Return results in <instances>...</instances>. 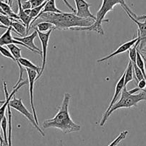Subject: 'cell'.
<instances>
[{"instance_id":"29","label":"cell","mask_w":146,"mask_h":146,"mask_svg":"<svg viewBox=\"0 0 146 146\" xmlns=\"http://www.w3.org/2000/svg\"><path fill=\"white\" fill-rule=\"evenodd\" d=\"M21 7H22L24 11H25V10L31 9V3H30V1H24V2H21Z\"/></svg>"},{"instance_id":"26","label":"cell","mask_w":146,"mask_h":146,"mask_svg":"<svg viewBox=\"0 0 146 146\" xmlns=\"http://www.w3.org/2000/svg\"><path fill=\"white\" fill-rule=\"evenodd\" d=\"M133 64V72L135 74V79L137 82H139L141 80L145 79L144 76H143V73L140 71V68L137 66L136 64Z\"/></svg>"},{"instance_id":"36","label":"cell","mask_w":146,"mask_h":146,"mask_svg":"<svg viewBox=\"0 0 146 146\" xmlns=\"http://www.w3.org/2000/svg\"><path fill=\"white\" fill-rule=\"evenodd\" d=\"M29 1V0H21V2H24V1Z\"/></svg>"},{"instance_id":"21","label":"cell","mask_w":146,"mask_h":146,"mask_svg":"<svg viewBox=\"0 0 146 146\" xmlns=\"http://www.w3.org/2000/svg\"><path fill=\"white\" fill-rule=\"evenodd\" d=\"M8 111V145L12 146V141H11V133H12V126H11V111L10 106L7 107Z\"/></svg>"},{"instance_id":"5","label":"cell","mask_w":146,"mask_h":146,"mask_svg":"<svg viewBox=\"0 0 146 146\" xmlns=\"http://www.w3.org/2000/svg\"><path fill=\"white\" fill-rule=\"evenodd\" d=\"M9 106H10V108H14V109L17 110V111H19V112L20 113H21L23 115H24V116L28 119V121L31 123V125H32L40 133V134L42 135V137H44V132L42 131V129L40 128V126L37 125V123H36L35 120H34L33 114L31 113L27 110V108L24 106L21 98H16L14 96L12 99L9 101Z\"/></svg>"},{"instance_id":"9","label":"cell","mask_w":146,"mask_h":146,"mask_svg":"<svg viewBox=\"0 0 146 146\" xmlns=\"http://www.w3.org/2000/svg\"><path fill=\"white\" fill-rule=\"evenodd\" d=\"M124 82H125V71H124V73H123V75H122L121 78L119 79V81H117V84H116L115 88L114 96H113V98H112V101H111V102H110V106H109L108 108H107V109L106 110L105 113H104V115H103L102 118V121L100 123V126H102V127L104 126V123H105V122H106V121H105L106 115H107V113H109V111H110V109H111V108L113 107V106L114 105L116 102H117V100H118V98H119V96H120V95H121L122 91H123V88H124Z\"/></svg>"},{"instance_id":"3","label":"cell","mask_w":146,"mask_h":146,"mask_svg":"<svg viewBox=\"0 0 146 146\" xmlns=\"http://www.w3.org/2000/svg\"><path fill=\"white\" fill-rule=\"evenodd\" d=\"M117 4H120L124 10H127L130 14H133V11L127 7L125 0H102V4L101 7L97 11L96 15V19L92 25L88 27H82V28H74L72 29L73 31H94L98 33L100 35H104L102 27V23L105 21H109L108 19H104V17L107 12L113 10V7Z\"/></svg>"},{"instance_id":"30","label":"cell","mask_w":146,"mask_h":146,"mask_svg":"<svg viewBox=\"0 0 146 146\" xmlns=\"http://www.w3.org/2000/svg\"><path fill=\"white\" fill-rule=\"evenodd\" d=\"M137 88L142 91V90H144L146 88V80L143 79L140 81L139 82H137Z\"/></svg>"},{"instance_id":"34","label":"cell","mask_w":146,"mask_h":146,"mask_svg":"<svg viewBox=\"0 0 146 146\" xmlns=\"http://www.w3.org/2000/svg\"><path fill=\"white\" fill-rule=\"evenodd\" d=\"M0 14H3V15H7V14L4 13V11L2 10V9L1 8V7H0Z\"/></svg>"},{"instance_id":"12","label":"cell","mask_w":146,"mask_h":146,"mask_svg":"<svg viewBox=\"0 0 146 146\" xmlns=\"http://www.w3.org/2000/svg\"><path fill=\"white\" fill-rule=\"evenodd\" d=\"M12 27H10L7 29L5 31V32L2 34L1 36H0V45L4 46H7L9 45V44H15V45H21L23 46L24 47L27 48V49H29V51H32L34 53V51H33V50H31V48H29L27 46H26L25 44H24L23 43L20 42V41H17L14 38V37H12L11 36V31H12Z\"/></svg>"},{"instance_id":"22","label":"cell","mask_w":146,"mask_h":146,"mask_svg":"<svg viewBox=\"0 0 146 146\" xmlns=\"http://www.w3.org/2000/svg\"><path fill=\"white\" fill-rule=\"evenodd\" d=\"M7 126H8V121H7V118L5 116L2 119L1 123V129L2 130L3 134H4V141L5 145H8V136H7Z\"/></svg>"},{"instance_id":"31","label":"cell","mask_w":146,"mask_h":146,"mask_svg":"<svg viewBox=\"0 0 146 146\" xmlns=\"http://www.w3.org/2000/svg\"><path fill=\"white\" fill-rule=\"evenodd\" d=\"M132 16H133V17H134L136 20H137V21H139V20H142V19H146V15L137 16L135 14H134V13H133V14H132ZM145 50H146V47H145Z\"/></svg>"},{"instance_id":"11","label":"cell","mask_w":146,"mask_h":146,"mask_svg":"<svg viewBox=\"0 0 146 146\" xmlns=\"http://www.w3.org/2000/svg\"><path fill=\"white\" fill-rule=\"evenodd\" d=\"M140 36H137L136 38H134L133 39L130 40V41L124 43V44H122L120 47H118V48H117L115 51H113L111 54H110L109 56H107L103 57V58H100V59H98L97 61V62H98V63L104 62V61H107V60L110 59V58H113V57L115 56L118 55V54H123V53L125 52V51H127V50L130 49L131 47H133V46H134V44H135V43L137 42L139 39H140Z\"/></svg>"},{"instance_id":"35","label":"cell","mask_w":146,"mask_h":146,"mask_svg":"<svg viewBox=\"0 0 146 146\" xmlns=\"http://www.w3.org/2000/svg\"><path fill=\"white\" fill-rule=\"evenodd\" d=\"M0 28H3V29H7L8 28H7L6 27H4V26L1 25V24H0Z\"/></svg>"},{"instance_id":"15","label":"cell","mask_w":146,"mask_h":146,"mask_svg":"<svg viewBox=\"0 0 146 146\" xmlns=\"http://www.w3.org/2000/svg\"><path fill=\"white\" fill-rule=\"evenodd\" d=\"M11 27L13 29L12 31L19 34L20 36L24 37L27 36V28L21 21L17 19H14L11 23Z\"/></svg>"},{"instance_id":"7","label":"cell","mask_w":146,"mask_h":146,"mask_svg":"<svg viewBox=\"0 0 146 146\" xmlns=\"http://www.w3.org/2000/svg\"><path fill=\"white\" fill-rule=\"evenodd\" d=\"M53 31V29L49 30L47 32L45 33H42L40 31H37V34H38L39 38H40V41L42 43V67H41V72L40 74L37 76L36 78V81L39 79V78L41 77V76L42 75L43 71H44V68H45L46 65V61H47V48H48V43L49 40H50V34H51L52 31Z\"/></svg>"},{"instance_id":"25","label":"cell","mask_w":146,"mask_h":146,"mask_svg":"<svg viewBox=\"0 0 146 146\" xmlns=\"http://www.w3.org/2000/svg\"><path fill=\"white\" fill-rule=\"evenodd\" d=\"M0 23L1 24V25L9 28V27H11L12 20H11V18L9 17L8 16L0 14Z\"/></svg>"},{"instance_id":"8","label":"cell","mask_w":146,"mask_h":146,"mask_svg":"<svg viewBox=\"0 0 146 146\" xmlns=\"http://www.w3.org/2000/svg\"><path fill=\"white\" fill-rule=\"evenodd\" d=\"M26 71H27V76H28L29 89L30 106H31V111H32L34 120H35L37 125H39L38 119H37V113H36L35 108H34V83H35L36 78H37V75H38V74H37L35 71H34V70L29 69V68H26Z\"/></svg>"},{"instance_id":"6","label":"cell","mask_w":146,"mask_h":146,"mask_svg":"<svg viewBox=\"0 0 146 146\" xmlns=\"http://www.w3.org/2000/svg\"><path fill=\"white\" fill-rule=\"evenodd\" d=\"M27 83V81H23L16 87L15 88H14L12 91V92L10 94H9L8 91H7V84L6 82H3V85H4V95H5V101H0V104H2V106L0 108V131H1V123L2 119L4 118V117L5 116L4 114H5L6 109L8 107L9 104V101L12 99L13 97L14 96L16 93L20 89L22 86H24V85H26Z\"/></svg>"},{"instance_id":"27","label":"cell","mask_w":146,"mask_h":146,"mask_svg":"<svg viewBox=\"0 0 146 146\" xmlns=\"http://www.w3.org/2000/svg\"><path fill=\"white\" fill-rule=\"evenodd\" d=\"M0 54H1V55L3 56L6 57V58H10V59L13 60L14 62H16L15 58H14V56L11 55V54L10 53V51H9V50H7L6 48H4V46H1V45H0ZM16 63H17V62H16Z\"/></svg>"},{"instance_id":"10","label":"cell","mask_w":146,"mask_h":146,"mask_svg":"<svg viewBox=\"0 0 146 146\" xmlns=\"http://www.w3.org/2000/svg\"><path fill=\"white\" fill-rule=\"evenodd\" d=\"M76 5L75 14L79 17L85 19H92L95 21L96 17H94L90 11V4L85 0H74Z\"/></svg>"},{"instance_id":"39","label":"cell","mask_w":146,"mask_h":146,"mask_svg":"<svg viewBox=\"0 0 146 146\" xmlns=\"http://www.w3.org/2000/svg\"><path fill=\"white\" fill-rule=\"evenodd\" d=\"M144 51V52L146 54V50H144V51Z\"/></svg>"},{"instance_id":"40","label":"cell","mask_w":146,"mask_h":146,"mask_svg":"<svg viewBox=\"0 0 146 146\" xmlns=\"http://www.w3.org/2000/svg\"><path fill=\"white\" fill-rule=\"evenodd\" d=\"M0 1H3V0H0Z\"/></svg>"},{"instance_id":"19","label":"cell","mask_w":146,"mask_h":146,"mask_svg":"<svg viewBox=\"0 0 146 146\" xmlns=\"http://www.w3.org/2000/svg\"><path fill=\"white\" fill-rule=\"evenodd\" d=\"M7 48H9V51H10L11 55L14 56V58L16 60V62L17 63V61L20 58H21V48H19L15 44H9V45H7Z\"/></svg>"},{"instance_id":"1","label":"cell","mask_w":146,"mask_h":146,"mask_svg":"<svg viewBox=\"0 0 146 146\" xmlns=\"http://www.w3.org/2000/svg\"><path fill=\"white\" fill-rule=\"evenodd\" d=\"M36 21H37V23L42 21L51 23L54 25V29L62 31L74 28L90 27L94 22V20L92 19L81 18L77 17L74 13H44L36 17L31 21L29 30Z\"/></svg>"},{"instance_id":"32","label":"cell","mask_w":146,"mask_h":146,"mask_svg":"<svg viewBox=\"0 0 146 146\" xmlns=\"http://www.w3.org/2000/svg\"><path fill=\"white\" fill-rule=\"evenodd\" d=\"M62 1H64V4H65L67 6V7H68L69 9H71L72 11H73V13H74V14H75V13H76V10L74 9L73 8V7H72L71 5H70V3L68 2V1H67V0H62Z\"/></svg>"},{"instance_id":"4","label":"cell","mask_w":146,"mask_h":146,"mask_svg":"<svg viewBox=\"0 0 146 146\" xmlns=\"http://www.w3.org/2000/svg\"><path fill=\"white\" fill-rule=\"evenodd\" d=\"M140 91L138 88H135L130 91H127V88L124 87L122 91L121 95H120V99L117 101L113 107L111 108L110 111L106 115L105 121H107V118L114 111L119 108H130L131 107L137 106V104L142 101H146V94L143 91L140 92L137 94H135L137 91Z\"/></svg>"},{"instance_id":"20","label":"cell","mask_w":146,"mask_h":146,"mask_svg":"<svg viewBox=\"0 0 146 146\" xmlns=\"http://www.w3.org/2000/svg\"><path fill=\"white\" fill-rule=\"evenodd\" d=\"M140 41H141V39L140 38V39L134 44V46L129 49V57H130V61H131L133 64H136L137 47L140 45Z\"/></svg>"},{"instance_id":"33","label":"cell","mask_w":146,"mask_h":146,"mask_svg":"<svg viewBox=\"0 0 146 146\" xmlns=\"http://www.w3.org/2000/svg\"><path fill=\"white\" fill-rule=\"evenodd\" d=\"M4 143V140L2 139V138H1V131H0V146H3V144Z\"/></svg>"},{"instance_id":"16","label":"cell","mask_w":146,"mask_h":146,"mask_svg":"<svg viewBox=\"0 0 146 146\" xmlns=\"http://www.w3.org/2000/svg\"><path fill=\"white\" fill-rule=\"evenodd\" d=\"M44 13H62V11L57 8L55 4V0H47L44 7L37 17L44 14Z\"/></svg>"},{"instance_id":"24","label":"cell","mask_w":146,"mask_h":146,"mask_svg":"<svg viewBox=\"0 0 146 146\" xmlns=\"http://www.w3.org/2000/svg\"><path fill=\"white\" fill-rule=\"evenodd\" d=\"M127 133H128V131H123V132L120 133V135H119L118 136H117V138L110 144V145L107 146H117V145H118L123 139H125V138H126Z\"/></svg>"},{"instance_id":"18","label":"cell","mask_w":146,"mask_h":146,"mask_svg":"<svg viewBox=\"0 0 146 146\" xmlns=\"http://www.w3.org/2000/svg\"><path fill=\"white\" fill-rule=\"evenodd\" d=\"M133 80V64L131 61H129L126 70L125 71V82L124 87H126L129 82Z\"/></svg>"},{"instance_id":"23","label":"cell","mask_w":146,"mask_h":146,"mask_svg":"<svg viewBox=\"0 0 146 146\" xmlns=\"http://www.w3.org/2000/svg\"><path fill=\"white\" fill-rule=\"evenodd\" d=\"M47 1V0L46 1H44V2L43 3L42 5L39 6V7H35V8L31 9V12H30V14H29V17L31 19H32V21H33V19H35L36 17H37V16L40 14V12L42 11V10L43 9V8H44V6H45Z\"/></svg>"},{"instance_id":"13","label":"cell","mask_w":146,"mask_h":146,"mask_svg":"<svg viewBox=\"0 0 146 146\" xmlns=\"http://www.w3.org/2000/svg\"><path fill=\"white\" fill-rule=\"evenodd\" d=\"M38 36V34H37V31H34L32 34H31L29 36H26L21 37V38H19V37L14 36V38L17 41H20V42L23 43L24 44H25L26 46L29 47V48H31V50H33V51H34V53H37V54H39L40 55H42V51L37 46L34 44V40L36 37Z\"/></svg>"},{"instance_id":"28","label":"cell","mask_w":146,"mask_h":146,"mask_svg":"<svg viewBox=\"0 0 146 146\" xmlns=\"http://www.w3.org/2000/svg\"><path fill=\"white\" fill-rule=\"evenodd\" d=\"M29 1L30 3H31V9H33L42 5V4L44 1H47V0H29Z\"/></svg>"},{"instance_id":"38","label":"cell","mask_w":146,"mask_h":146,"mask_svg":"<svg viewBox=\"0 0 146 146\" xmlns=\"http://www.w3.org/2000/svg\"><path fill=\"white\" fill-rule=\"evenodd\" d=\"M142 91H144V92L145 93V94H146V90H145V89H144V90H142Z\"/></svg>"},{"instance_id":"37","label":"cell","mask_w":146,"mask_h":146,"mask_svg":"<svg viewBox=\"0 0 146 146\" xmlns=\"http://www.w3.org/2000/svg\"><path fill=\"white\" fill-rule=\"evenodd\" d=\"M60 146H63V144H62V141H60Z\"/></svg>"},{"instance_id":"14","label":"cell","mask_w":146,"mask_h":146,"mask_svg":"<svg viewBox=\"0 0 146 146\" xmlns=\"http://www.w3.org/2000/svg\"><path fill=\"white\" fill-rule=\"evenodd\" d=\"M125 12L127 13V14L128 15V17H130V19H132V21H134L137 26V28H138V30H137V36H139L141 39V41H140V49H142L143 48V46L144 45V43L146 41V21H144V22H140L139 21L136 20L127 10H125Z\"/></svg>"},{"instance_id":"2","label":"cell","mask_w":146,"mask_h":146,"mask_svg":"<svg viewBox=\"0 0 146 146\" xmlns=\"http://www.w3.org/2000/svg\"><path fill=\"white\" fill-rule=\"evenodd\" d=\"M72 95L70 94H64L62 102L60 106L58 112L54 118L46 120L43 122V128H58L64 134L80 131L81 126L75 123L71 118L69 113V105Z\"/></svg>"},{"instance_id":"17","label":"cell","mask_w":146,"mask_h":146,"mask_svg":"<svg viewBox=\"0 0 146 146\" xmlns=\"http://www.w3.org/2000/svg\"><path fill=\"white\" fill-rule=\"evenodd\" d=\"M34 29L36 31H40V32L45 33L47 32L50 29L54 30V27L51 23L47 22V21H42V22L33 24L30 29Z\"/></svg>"}]
</instances>
